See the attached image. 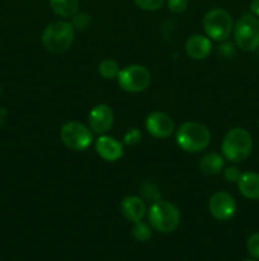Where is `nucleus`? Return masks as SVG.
Listing matches in <instances>:
<instances>
[{
  "instance_id": "obj_1",
  "label": "nucleus",
  "mask_w": 259,
  "mask_h": 261,
  "mask_svg": "<svg viewBox=\"0 0 259 261\" xmlns=\"http://www.w3.org/2000/svg\"><path fill=\"white\" fill-rule=\"evenodd\" d=\"M253 149V138L244 127H233L223 137L221 152L225 160L233 163L245 161Z\"/></svg>"
},
{
  "instance_id": "obj_2",
  "label": "nucleus",
  "mask_w": 259,
  "mask_h": 261,
  "mask_svg": "<svg viewBox=\"0 0 259 261\" xmlns=\"http://www.w3.org/2000/svg\"><path fill=\"white\" fill-rule=\"evenodd\" d=\"M178 147L188 153H198L210 145L211 133L207 126L201 122H183L175 132Z\"/></svg>"
},
{
  "instance_id": "obj_3",
  "label": "nucleus",
  "mask_w": 259,
  "mask_h": 261,
  "mask_svg": "<svg viewBox=\"0 0 259 261\" xmlns=\"http://www.w3.org/2000/svg\"><path fill=\"white\" fill-rule=\"evenodd\" d=\"M75 37V28L66 20H55L45 27L42 45L48 53L62 54L71 47Z\"/></svg>"
},
{
  "instance_id": "obj_4",
  "label": "nucleus",
  "mask_w": 259,
  "mask_h": 261,
  "mask_svg": "<svg viewBox=\"0 0 259 261\" xmlns=\"http://www.w3.org/2000/svg\"><path fill=\"white\" fill-rule=\"evenodd\" d=\"M149 223L160 233H170L175 231L180 223V212L170 201L157 200L150 205L147 211Z\"/></svg>"
},
{
  "instance_id": "obj_5",
  "label": "nucleus",
  "mask_w": 259,
  "mask_h": 261,
  "mask_svg": "<svg viewBox=\"0 0 259 261\" xmlns=\"http://www.w3.org/2000/svg\"><path fill=\"white\" fill-rule=\"evenodd\" d=\"M234 38L239 48L251 53L259 48V19L254 14L241 15L234 25Z\"/></svg>"
},
{
  "instance_id": "obj_6",
  "label": "nucleus",
  "mask_w": 259,
  "mask_h": 261,
  "mask_svg": "<svg viewBox=\"0 0 259 261\" xmlns=\"http://www.w3.org/2000/svg\"><path fill=\"white\" fill-rule=\"evenodd\" d=\"M206 36L212 41H225L233 33L234 22L230 13L222 8H213L208 10L202 20Z\"/></svg>"
},
{
  "instance_id": "obj_7",
  "label": "nucleus",
  "mask_w": 259,
  "mask_h": 261,
  "mask_svg": "<svg viewBox=\"0 0 259 261\" xmlns=\"http://www.w3.org/2000/svg\"><path fill=\"white\" fill-rule=\"evenodd\" d=\"M117 82L121 89L128 93H141L151 82V74L144 65L132 64L121 69L117 75Z\"/></svg>"
},
{
  "instance_id": "obj_8",
  "label": "nucleus",
  "mask_w": 259,
  "mask_h": 261,
  "mask_svg": "<svg viewBox=\"0 0 259 261\" xmlns=\"http://www.w3.org/2000/svg\"><path fill=\"white\" fill-rule=\"evenodd\" d=\"M60 138L69 149L81 152L90 147L93 142V132L81 122L68 121L61 127Z\"/></svg>"
},
{
  "instance_id": "obj_9",
  "label": "nucleus",
  "mask_w": 259,
  "mask_h": 261,
  "mask_svg": "<svg viewBox=\"0 0 259 261\" xmlns=\"http://www.w3.org/2000/svg\"><path fill=\"white\" fill-rule=\"evenodd\" d=\"M208 211L217 221H230L236 213V201L231 194L226 191H217L208 200Z\"/></svg>"
},
{
  "instance_id": "obj_10",
  "label": "nucleus",
  "mask_w": 259,
  "mask_h": 261,
  "mask_svg": "<svg viewBox=\"0 0 259 261\" xmlns=\"http://www.w3.org/2000/svg\"><path fill=\"white\" fill-rule=\"evenodd\" d=\"M145 127L147 133L154 138L167 139L174 133L175 125L172 117L161 111H154L147 115L145 120Z\"/></svg>"
},
{
  "instance_id": "obj_11",
  "label": "nucleus",
  "mask_w": 259,
  "mask_h": 261,
  "mask_svg": "<svg viewBox=\"0 0 259 261\" xmlns=\"http://www.w3.org/2000/svg\"><path fill=\"white\" fill-rule=\"evenodd\" d=\"M88 122L91 132L98 135H103L113 126L114 114L108 105H96L89 112Z\"/></svg>"
},
{
  "instance_id": "obj_12",
  "label": "nucleus",
  "mask_w": 259,
  "mask_h": 261,
  "mask_svg": "<svg viewBox=\"0 0 259 261\" xmlns=\"http://www.w3.org/2000/svg\"><path fill=\"white\" fill-rule=\"evenodd\" d=\"M95 150L99 157L108 162H116L123 155V143L109 135H99L95 142Z\"/></svg>"
},
{
  "instance_id": "obj_13",
  "label": "nucleus",
  "mask_w": 259,
  "mask_h": 261,
  "mask_svg": "<svg viewBox=\"0 0 259 261\" xmlns=\"http://www.w3.org/2000/svg\"><path fill=\"white\" fill-rule=\"evenodd\" d=\"M212 51V40L205 35H193L185 42V53L193 60H203Z\"/></svg>"
},
{
  "instance_id": "obj_14",
  "label": "nucleus",
  "mask_w": 259,
  "mask_h": 261,
  "mask_svg": "<svg viewBox=\"0 0 259 261\" xmlns=\"http://www.w3.org/2000/svg\"><path fill=\"white\" fill-rule=\"evenodd\" d=\"M121 213L127 221L130 222H140L144 219V217L146 216V205H145V201L142 200L140 196L136 195H128L121 201Z\"/></svg>"
},
{
  "instance_id": "obj_15",
  "label": "nucleus",
  "mask_w": 259,
  "mask_h": 261,
  "mask_svg": "<svg viewBox=\"0 0 259 261\" xmlns=\"http://www.w3.org/2000/svg\"><path fill=\"white\" fill-rule=\"evenodd\" d=\"M238 190L244 198L250 199V200H256L259 199V175L251 171L241 173L239 177Z\"/></svg>"
},
{
  "instance_id": "obj_16",
  "label": "nucleus",
  "mask_w": 259,
  "mask_h": 261,
  "mask_svg": "<svg viewBox=\"0 0 259 261\" xmlns=\"http://www.w3.org/2000/svg\"><path fill=\"white\" fill-rule=\"evenodd\" d=\"M225 167V158L218 153L211 152L202 157L200 162L201 172L207 176L218 175Z\"/></svg>"
},
{
  "instance_id": "obj_17",
  "label": "nucleus",
  "mask_w": 259,
  "mask_h": 261,
  "mask_svg": "<svg viewBox=\"0 0 259 261\" xmlns=\"http://www.w3.org/2000/svg\"><path fill=\"white\" fill-rule=\"evenodd\" d=\"M80 0H50V7L56 15L61 18L73 17L78 13Z\"/></svg>"
},
{
  "instance_id": "obj_18",
  "label": "nucleus",
  "mask_w": 259,
  "mask_h": 261,
  "mask_svg": "<svg viewBox=\"0 0 259 261\" xmlns=\"http://www.w3.org/2000/svg\"><path fill=\"white\" fill-rule=\"evenodd\" d=\"M119 65L116 60L113 59H104L101 61L98 65V71L101 74L102 78L104 79H117V75L119 73Z\"/></svg>"
},
{
  "instance_id": "obj_19",
  "label": "nucleus",
  "mask_w": 259,
  "mask_h": 261,
  "mask_svg": "<svg viewBox=\"0 0 259 261\" xmlns=\"http://www.w3.org/2000/svg\"><path fill=\"white\" fill-rule=\"evenodd\" d=\"M132 236L136 241L140 242H145V241H149L152 236V232H151V227L150 224L145 223V222L140 221L136 222L132 228Z\"/></svg>"
},
{
  "instance_id": "obj_20",
  "label": "nucleus",
  "mask_w": 259,
  "mask_h": 261,
  "mask_svg": "<svg viewBox=\"0 0 259 261\" xmlns=\"http://www.w3.org/2000/svg\"><path fill=\"white\" fill-rule=\"evenodd\" d=\"M73 27L78 31H84L86 28H89L91 23V17L85 12H81V13H76V14L73 15Z\"/></svg>"
},
{
  "instance_id": "obj_21",
  "label": "nucleus",
  "mask_w": 259,
  "mask_h": 261,
  "mask_svg": "<svg viewBox=\"0 0 259 261\" xmlns=\"http://www.w3.org/2000/svg\"><path fill=\"white\" fill-rule=\"evenodd\" d=\"M134 2L140 9L146 10V12H155L164 5L165 0H134Z\"/></svg>"
},
{
  "instance_id": "obj_22",
  "label": "nucleus",
  "mask_w": 259,
  "mask_h": 261,
  "mask_svg": "<svg viewBox=\"0 0 259 261\" xmlns=\"http://www.w3.org/2000/svg\"><path fill=\"white\" fill-rule=\"evenodd\" d=\"M141 132L137 127L128 129L123 135V145H136L141 140Z\"/></svg>"
},
{
  "instance_id": "obj_23",
  "label": "nucleus",
  "mask_w": 259,
  "mask_h": 261,
  "mask_svg": "<svg viewBox=\"0 0 259 261\" xmlns=\"http://www.w3.org/2000/svg\"><path fill=\"white\" fill-rule=\"evenodd\" d=\"M246 249L253 257L259 260V233H253L246 241Z\"/></svg>"
},
{
  "instance_id": "obj_24",
  "label": "nucleus",
  "mask_w": 259,
  "mask_h": 261,
  "mask_svg": "<svg viewBox=\"0 0 259 261\" xmlns=\"http://www.w3.org/2000/svg\"><path fill=\"white\" fill-rule=\"evenodd\" d=\"M167 4L170 12L175 13V14H179V13H183L187 10L189 0H167Z\"/></svg>"
},
{
  "instance_id": "obj_25",
  "label": "nucleus",
  "mask_w": 259,
  "mask_h": 261,
  "mask_svg": "<svg viewBox=\"0 0 259 261\" xmlns=\"http://www.w3.org/2000/svg\"><path fill=\"white\" fill-rule=\"evenodd\" d=\"M240 175V171H239V168L235 167V166H230V167L225 168V171H223V178L230 184L238 182Z\"/></svg>"
},
{
  "instance_id": "obj_26",
  "label": "nucleus",
  "mask_w": 259,
  "mask_h": 261,
  "mask_svg": "<svg viewBox=\"0 0 259 261\" xmlns=\"http://www.w3.org/2000/svg\"><path fill=\"white\" fill-rule=\"evenodd\" d=\"M250 10L255 17H259V0H251Z\"/></svg>"
},
{
  "instance_id": "obj_27",
  "label": "nucleus",
  "mask_w": 259,
  "mask_h": 261,
  "mask_svg": "<svg viewBox=\"0 0 259 261\" xmlns=\"http://www.w3.org/2000/svg\"><path fill=\"white\" fill-rule=\"evenodd\" d=\"M7 116H8L7 110H5L4 107H0V125L4 124L5 120H7Z\"/></svg>"
},
{
  "instance_id": "obj_28",
  "label": "nucleus",
  "mask_w": 259,
  "mask_h": 261,
  "mask_svg": "<svg viewBox=\"0 0 259 261\" xmlns=\"http://www.w3.org/2000/svg\"><path fill=\"white\" fill-rule=\"evenodd\" d=\"M244 261H255V260H244Z\"/></svg>"
},
{
  "instance_id": "obj_29",
  "label": "nucleus",
  "mask_w": 259,
  "mask_h": 261,
  "mask_svg": "<svg viewBox=\"0 0 259 261\" xmlns=\"http://www.w3.org/2000/svg\"><path fill=\"white\" fill-rule=\"evenodd\" d=\"M258 127H259V120H258Z\"/></svg>"
}]
</instances>
